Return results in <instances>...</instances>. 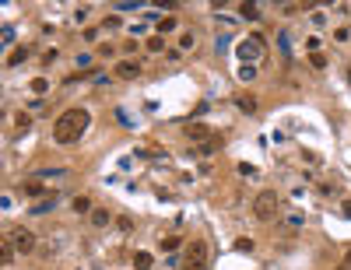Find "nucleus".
Returning <instances> with one entry per match:
<instances>
[{
    "label": "nucleus",
    "instance_id": "nucleus-14",
    "mask_svg": "<svg viewBox=\"0 0 351 270\" xmlns=\"http://www.w3.org/2000/svg\"><path fill=\"white\" fill-rule=\"evenodd\" d=\"M25 60H28V46H18V49H11L7 67H18V63H25Z\"/></svg>",
    "mask_w": 351,
    "mask_h": 270
},
{
    "label": "nucleus",
    "instance_id": "nucleus-3",
    "mask_svg": "<svg viewBox=\"0 0 351 270\" xmlns=\"http://www.w3.org/2000/svg\"><path fill=\"white\" fill-rule=\"evenodd\" d=\"M183 270H207V242L204 239H190Z\"/></svg>",
    "mask_w": 351,
    "mask_h": 270
},
{
    "label": "nucleus",
    "instance_id": "nucleus-29",
    "mask_svg": "<svg viewBox=\"0 0 351 270\" xmlns=\"http://www.w3.org/2000/svg\"><path fill=\"white\" fill-rule=\"evenodd\" d=\"M320 193H327V197H330V193H337V182H323V186H320Z\"/></svg>",
    "mask_w": 351,
    "mask_h": 270
},
{
    "label": "nucleus",
    "instance_id": "nucleus-19",
    "mask_svg": "<svg viewBox=\"0 0 351 270\" xmlns=\"http://www.w3.org/2000/svg\"><path fill=\"white\" fill-rule=\"evenodd\" d=\"M236 74H239V81H253V77H256V67H253V63H243Z\"/></svg>",
    "mask_w": 351,
    "mask_h": 270
},
{
    "label": "nucleus",
    "instance_id": "nucleus-12",
    "mask_svg": "<svg viewBox=\"0 0 351 270\" xmlns=\"http://www.w3.org/2000/svg\"><path fill=\"white\" fill-rule=\"evenodd\" d=\"M109 221H112V214H109L105 207H95V211H92V225H95V228H105Z\"/></svg>",
    "mask_w": 351,
    "mask_h": 270
},
{
    "label": "nucleus",
    "instance_id": "nucleus-28",
    "mask_svg": "<svg viewBox=\"0 0 351 270\" xmlns=\"http://www.w3.org/2000/svg\"><path fill=\"white\" fill-rule=\"evenodd\" d=\"M85 18H88V7H77V14H74V21H77V25H85Z\"/></svg>",
    "mask_w": 351,
    "mask_h": 270
},
{
    "label": "nucleus",
    "instance_id": "nucleus-7",
    "mask_svg": "<svg viewBox=\"0 0 351 270\" xmlns=\"http://www.w3.org/2000/svg\"><path fill=\"white\" fill-rule=\"evenodd\" d=\"M21 193H25L28 200H35V204H39V200H46V186L39 182V179H28V182L21 186Z\"/></svg>",
    "mask_w": 351,
    "mask_h": 270
},
{
    "label": "nucleus",
    "instance_id": "nucleus-15",
    "mask_svg": "<svg viewBox=\"0 0 351 270\" xmlns=\"http://www.w3.org/2000/svg\"><path fill=\"white\" fill-rule=\"evenodd\" d=\"M14 253H18V249L11 246V239H4V242H0V263H4V267L14 260Z\"/></svg>",
    "mask_w": 351,
    "mask_h": 270
},
{
    "label": "nucleus",
    "instance_id": "nucleus-10",
    "mask_svg": "<svg viewBox=\"0 0 351 270\" xmlns=\"http://www.w3.org/2000/svg\"><path fill=\"white\" fill-rule=\"evenodd\" d=\"M56 204H60V197H56V193H50L46 200H39V204H32V214H50V211H53Z\"/></svg>",
    "mask_w": 351,
    "mask_h": 270
},
{
    "label": "nucleus",
    "instance_id": "nucleus-26",
    "mask_svg": "<svg viewBox=\"0 0 351 270\" xmlns=\"http://www.w3.org/2000/svg\"><path fill=\"white\" fill-rule=\"evenodd\" d=\"M179 46H183V49H193V32H183V35H179Z\"/></svg>",
    "mask_w": 351,
    "mask_h": 270
},
{
    "label": "nucleus",
    "instance_id": "nucleus-17",
    "mask_svg": "<svg viewBox=\"0 0 351 270\" xmlns=\"http://www.w3.org/2000/svg\"><path fill=\"white\" fill-rule=\"evenodd\" d=\"M144 46H148L151 53H162V49H165V35H158V32H154V35L148 39V43H144Z\"/></svg>",
    "mask_w": 351,
    "mask_h": 270
},
{
    "label": "nucleus",
    "instance_id": "nucleus-20",
    "mask_svg": "<svg viewBox=\"0 0 351 270\" xmlns=\"http://www.w3.org/2000/svg\"><path fill=\"white\" fill-rule=\"evenodd\" d=\"M50 91V81H46V77H35V81H32V95H46Z\"/></svg>",
    "mask_w": 351,
    "mask_h": 270
},
{
    "label": "nucleus",
    "instance_id": "nucleus-21",
    "mask_svg": "<svg viewBox=\"0 0 351 270\" xmlns=\"http://www.w3.org/2000/svg\"><path fill=\"white\" fill-rule=\"evenodd\" d=\"M176 32V18H162L158 21V35H172Z\"/></svg>",
    "mask_w": 351,
    "mask_h": 270
},
{
    "label": "nucleus",
    "instance_id": "nucleus-11",
    "mask_svg": "<svg viewBox=\"0 0 351 270\" xmlns=\"http://www.w3.org/2000/svg\"><path fill=\"white\" fill-rule=\"evenodd\" d=\"M151 263H154V256H151V253H144V249H137V253H134V270H151Z\"/></svg>",
    "mask_w": 351,
    "mask_h": 270
},
{
    "label": "nucleus",
    "instance_id": "nucleus-31",
    "mask_svg": "<svg viewBox=\"0 0 351 270\" xmlns=\"http://www.w3.org/2000/svg\"><path fill=\"white\" fill-rule=\"evenodd\" d=\"M344 267H351V249H348V253H344Z\"/></svg>",
    "mask_w": 351,
    "mask_h": 270
},
{
    "label": "nucleus",
    "instance_id": "nucleus-30",
    "mask_svg": "<svg viewBox=\"0 0 351 270\" xmlns=\"http://www.w3.org/2000/svg\"><path fill=\"white\" fill-rule=\"evenodd\" d=\"M341 214H344V218L351 221V200H344V204H341Z\"/></svg>",
    "mask_w": 351,
    "mask_h": 270
},
{
    "label": "nucleus",
    "instance_id": "nucleus-22",
    "mask_svg": "<svg viewBox=\"0 0 351 270\" xmlns=\"http://www.w3.org/2000/svg\"><path fill=\"white\" fill-rule=\"evenodd\" d=\"M14 127H18V130L25 134V130L32 127V116H28V112H18V116H14Z\"/></svg>",
    "mask_w": 351,
    "mask_h": 270
},
{
    "label": "nucleus",
    "instance_id": "nucleus-24",
    "mask_svg": "<svg viewBox=\"0 0 351 270\" xmlns=\"http://www.w3.org/2000/svg\"><path fill=\"white\" fill-rule=\"evenodd\" d=\"M305 49H309V56L320 53V39H316V35H309V39H305Z\"/></svg>",
    "mask_w": 351,
    "mask_h": 270
},
{
    "label": "nucleus",
    "instance_id": "nucleus-23",
    "mask_svg": "<svg viewBox=\"0 0 351 270\" xmlns=\"http://www.w3.org/2000/svg\"><path fill=\"white\" fill-rule=\"evenodd\" d=\"M60 176H67V169H43L39 172V179H60Z\"/></svg>",
    "mask_w": 351,
    "mask_h": 270
},
{
    "label": "nucleus",
    "instance_id": "nucleus-27",
    "mask_svg": "<svg viewBox=\"0 0 351 270\" xmlns=\"http://www.w3.org/2000/svg\"><path fill=\"white\" fill-rule=\"evenodd\" d=\"M236 249H239V253H250V249H253V239H239Z\"/></svg>",
    "mask_w": 351,
    "mask_h": 270
},
{
    "label": "nucleus",
    "instance_id": "nucleus-6",
    "mask_svg": "<svg viewBox=\"0 0 351 270\" xmlns=\"http://www.w3.org/2000/svg\"><path fill=\"white\" fill-rule=\"evenodd\" d=\"M137 74H141L137 60H120V63H116V77H123V81H134Z\"/></svg>",
    "mask_w": 351,
    "mask_h": 270
},
{
    "label": "nucleus",
    "instance_id": "nucleus-13",
    "mask_svg": "<svg viewBox=\"0 0 351 270\" xmlns=\"http://www.w3.org/2000/svg\"><path fill=\"white\" fill-rule=\"evenodd\" d=\"M70 207H74L77 214H92V211H95V207H92V197H74Z\"/></svg>",
    "mask_w": 351,
    "mask_h": 270
},
{
    "label": "nucleus",
    "instance_id": "nucleus-4",
    "mask_svg": "<svg viewBox=\"0 0 351 270\" xmlns=\"http://www.w3.org/2000/svg\"><path fill=\"white\" fill-rule=\"evenodd\" d=\"M7 239H11V246L21 253V256H28L32 249H35V235L28 228H7Z\"/></svg>",
    "mask_w": 351,
    "mask_h": 270
},
{
    "label": "nucleus",
    "instance_id": "nucleus-5",
    "mask_svg": "<svg viewBox=\"0 0 351 270\" xmlns=\"http://www.w3.org/2000/svg\"><path fill=\"white\" fill-rule=\"evenodd\" d=\"M260 49H263V39H260V35H250L246 43H239V56H243V63H253V60L260 56Z\"/></svg>",
    "mask_w": 351,
    "mask_h": 270
},
{
    "label": "nucleus",
    "instance_id": "nucleus-8",
    "mask_svg": "<svg viewBox=\"0 0 351 270\" xmlns=\"http://www.w3.org/2000/svg\"><path fill=\"white\" fill-rule=\"evenodd\" d=\"M186 137H190V140H211L214 134H211L207 123H190V127H186Z\"/></svg>",
    "mask_w": 351,
    "mask_h": 270
},
{
    "label": "nucleus",
    "instance_id": "nucleus-25",
    "mask_svg": "<svg viewBox=\"0 0 351 270\" xmlns=\"http://www.w3.org/2000/svg\"><path fill=\"white\" fill-rule=\"evenodd\" d=\"M309 63H313L316 70H323V67H327V56H323V53H313V56H309Z\"/></svg>",
    "mask_w": 351,
    "mask_h": 270
},
{
    "label": "nucleus",
    "instance_id": "nucleus-2",
    "mask_svg": "<svg viewBox=\"0 0 351 270\" xmlns=\"http://www.w3.org/2000/svg\"><path fill=\"white\" fill-rule=\"evenodd\" d=\"M278 193L274 189H260L256 197H253V218L256 221H270V218H278Z\"/></svg>",
    "mask_w": 351,
    "mask_h": 270
},
{
    "label": "nucleus",
    "instance_id": "nucleus-9",
    "mask_svg": "<svg viewBox=\"0 0 351 270\" xmlns=\"http://www.w3.org/2000/svg\"><path fill=\"white\" fill-rule=\"evenodd\" d=\"M236 109H239V112H246V116H253V112H256V95H250V91L236 95Z\"/></svg>",
    "mask_w": 351,
    "mask_h": 270
},
{
    "label": "nucleus",
    "instance_id": "nucleus-16",
    "mask_svg": "<svg viewBox=\"0 0 351 270\" xmlns=\"http://www.w3.org/2000/svg\"><path fill=\"white\" fill-rule=\"evenodd\" d=\"M239 14H243L246 21H256V18H260V4H239Z\"/></svg>",
    "mask_w": 351,
    "mask_h": 270
},
{
    "label": "nucleus",
    "instance_id": "nucleus-32",
    "mask_svg": "<svg viewBox=\"0 0 351 270\" xmlns=\"http://www.w3.org/2000/svg\"><path fill=\"white\" fill-rule=\"evenodd\" d=\"M337 270H351V267H337Z\"/></svg>",
    "mask_w": 351,
    "mask_h": 270
},
{
    "label": "nucleus",
    "instance_id": "nucleus-18",
    "mask_svg": "<svg viewBox=\"0 0 351 270\" xmlns=\"http://www.w3.org/2000/svg\"><path fill=\"white\" fill-rule=\"evenodd\" d=\"M179 242H183V235H162V249H165V253L179 249Z\"/></svg>",
    "mask_w": 351,
    "mask_h": 270
},
{
    "label": "nucleus",
    "instance_id": "nucleus-1",
    "mask_svg": "<svg viewBox=\"0 0 351 270\" xmlns=\"http://www.w3.org/2000/svg\"><path fill=\"white\" fill-rule=\"evenodd\" d=\"M88 123H92L88 109H67V112L56 116V123H53V140L56 144H77L81 134L88 130Z\"/></svg>",
    "mask_w": 351,
    "mask_h": 270
}]
</instances>
